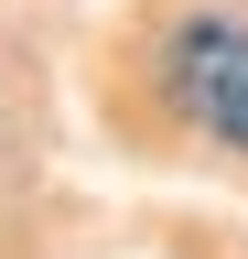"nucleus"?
I'll list each match as a JSON object with an SVG mask.
<instances>
[{
  "label": "nucleus",
  "mask_w": 248,
  "mask_h": 259,
  "mask_svg": "<svg viewBox=\"0 0 248 259\" xmlns=\"http://www.w3.org/2000/svg\"><path fill=\"white\" fill-rule=\"evenodd\" d=\"M162 87H173V119H183V130L248 151V22L183 11V22L162 32Z\"/></svg>",
  "instance_id": "f257e3e1"
}]
</instances>
